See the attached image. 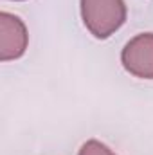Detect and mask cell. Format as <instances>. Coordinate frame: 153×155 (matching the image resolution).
<instances>
[{
	"label": "cell",
	"mask_w": 153,
	"mask_h": 155,
	"mask_svg": "<svg viewBox=\"0 0 153 155\" xmlns=\"http://www.w3.org/2000/svg\"><path fill=\"white\" fill-rule=\"evenodd\" d=\"M85 27L99 40L112 36L126 20L124 0H81Z\"/></svg>",
	"instance_id": "obj_1"
},
{
	"label": "cell",
	"mask_w": 153,
	"mask_h": 155,
	"mask_svg": "<svg viewBox=\"0 0 153 155\" xmlns=\"http://www.w3.org/2000/svg\"><path fill=\"white\" fill-rule=\"evenodd\" d=\"M122 67L135 78L153 79V33L137 35L121 52Z\"/></svg>",
	"instance_id": "obj_2"
},
{
	"label": "cell",
	"mask_w": 153,
	"mask_h": 155,
	"mask_svg": "<svg viewBox=\"0 0 153 155\" xmlns=\"http://www.w3.org/2000/svg\"><path fill=\"white\" fill-rule=\"evenodd\" d=\"M77 155H115L106 144L92 139V141H86L81 148H79V153Z\"/></svg>",
	"instance_id": "obj_4"
},
{
	"label": "cell",
	"mask_w": 153,
	"mask_h": 155,
	"mask_svg": "<svg viewBox=\"0 0 153 155\" xmlns=\"http://www.w3.org/2000/svg\"><path fill=\"white\" fill-rule=\"evenodd\" d=\"M27 29L24 22L11 15L0 13V60L9 61L20 58L27 49Z\"/></svg>",
	"instance_id": "obj_3"
}]
</instances>
